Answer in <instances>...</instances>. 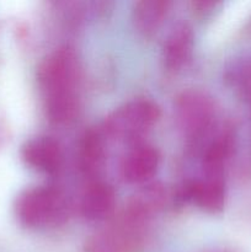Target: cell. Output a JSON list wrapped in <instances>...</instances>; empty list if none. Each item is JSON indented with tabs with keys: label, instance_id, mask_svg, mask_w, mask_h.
<instances>
[{
	"label": "cell",
	"instance_id": "obj_1",
	"mask_svg": "<svg viewBox=\"0 0 251 252\" xmlns=\"http://www.w3.org/2000/svg\"><path fill=\"white\" fill-rule=\"evenodd\" d=\"M78 58L71 49H56L44 58L38 69V81L44 94L49 120L56 123H65L75 116L78 110Z\"/></svg>",
	"mask_w": 251,
	"mask_h": 252
},
{
	"label": "cell",
	"instance_id": "obj_2",
	"mask_svg": "<svg viewBox=\"0 0 251 252\" xmlns=\"http://www.w3.org/2000/svg\"><path fill=\"white\" fill-rule=\"evenodd\" d=\"M148 219L126 208L112 223L90 236L86 252H138Z\"/></svg>",
	"mask_w": 251,
	"mask_h": 252
},
{
	"label": "cell",
	"instance_id": "obj_3",
	"mask_svg": "<svg viewBox=\"0 0 251 252\" xmlns=\"http://www.w3.org/2000/svg\"><path fill=\"white\" fill-rule=\"evenodd\" d=\"M17 217L27 226H47L62 223L66 217V202L61 191L52 187H34L19 197Z\"/></svg>",
	"mask_w": 251,
	"mask_h": 252
},
{
	"label": "cell",
	"instance_id": "obj_4",
	"mask_svg": "<svg viewBox=\"0 0 251 252\" xmlns=\"http://www.w3.org/2000/svg\"><path fill=\"white\" fill-rule=\"evenodd\" d=\"M159 108L148 100H133L113 111L105 121L103 129L110 137L135 143L147 134L159 118Z\"/></svg>",
	"mask_w": 251,
	"mask_h": 252
},
{
	"label": "cell",
	"instance_id": "obj_5",
	"mask_svg": "<svg viewBox=\"0 0 251 252\" xmlns=\"http://www.w3.org/2000/svg\"><path fill=\"white\" fill-rule=\"evenodd\" d=\"M176 117L185 134L196 139L211 127L214 118V105L203 93L186 91L176 101Z\"/></svg>",
	"mask_w": 251,
	"mask_h": 252
},
{
	"label": "cell",
	"instance_id": "obj_6",
	"mask_svg": "<svg viewBox=\"0 0 251 252\" xmlns=\"http://www.w3.org/2000/svg\"><path fill=\"white\" fill-rule=\"evenodd\" d=\"M159 165V153L148 144H134L121 165V175L128 184H143L155 174Z\"/></svg>",
	"mask_w": 251,
	"mask_h": 252
},
{
	"label": "cell",
	"instance_id": "obj_7",
	"mask_svg": "<svg viewBox=\"0 0 251 252\" xmlns=\"http://www.w3.org/2000/svg\"><path fill=\"white\" fill-rule=\"evenodd\" d=\"M22 158L30 166L47 174H54L62 165V149L58 143L48 137L30 140L22 148Z\"/></svg>",
	"mask_w": 251,
	"mask_h": 252
},
{
	"label": "cell",
	"instance_id": "obj_8",
	"mask_svg": "<svg viewBox=\"0 0 251 252\" xmlns=\"http://www.w3.org/2000/svg\"><path fill=\"white\" fill-rule=\"evenodd\" d=\"M185 194L204 211L211 213L219 212L225 202V186L223 177L206 175L203 180L188 185L185 189Z\"/></svg>",
	"mask_w": 251,
	"mask_h": 252
},
{
	"label": "cell",
	"instance_id": "obj_9",
	"mask_svg": "<svg viewBox=\"0 0 251 252\" xmlns=\"http://www.w3.org/2000/svg\"><path fill=\"white\" fill-rule=\"evenodd\" d=\"M115 203L116 197L112 187L103 182H95L83 194L80 211L88 220H103L112 214Z\"/></svg>",
	"mask_w": 251,
	"mask_h": 252
},
{
	"label": "cell",
	"instance_id": "obj_10",
	"mask_svg": "<svg viewBox=\"0 0 251 252\" xmlns=\"http://www.w3.org/2000/svg\"><path fill=\"white\" fill-rule=\"evenodd\" d=\"M192 31L186 25H180L172 30L164 44L162 59L166 69L177 70L181 68L192 51Z\"/></svg>",
	"mask_w": 251,
	"mask_h": 252
},
{
	"label": "cell",
	"instance_id": "obj_11",
	"mask_svg": "<svg viewBox=\"0 0 251 252\" xmlns=\"http://www.w3.org/2000/svg\"><path fill=\"white\" fill-rule=\"evenodd\" d=\"M170 2L166 0H142L133 7V24L137 31L150 36L157 31L169 11Z\"/></svg>",
	"mask_w": 251,
	"mask_h": 252
},
{
	"label": "cell",
	"instance_id": "obj_12",
	"mask_svg": "<svg viewBox=\"0 0 251 252\" xmlns=\"http://www.w3.org/2000/svg\"><path fill=\"white\" fill-rule=\"evenodd\" d=\"M103 160V145L101 134L96 130H89L83 138L79 153L80 167L85 174H95Z\"/></svg>",
	"mask_w": 251,
	"mask_h": 252
},
{
	"label": "cell",
	"instance_id": "obj_13",
	"mask_svg": "<svg viewBox=\"0 0 251 252\" xmlns=\"http://www.w3.org/2000/svg\"><path fill=\"white\" fill-rule=\"evenodd\" d=\"M231 145H233V142H231V135L229 133H223L220 137L211 143L208 149L206 150L203 160L206 175L221 176L225 160L230 154Z\"/></svg>",
	"mask_w": 251,
	"mask_h": 252
},
{
	"label": "cell",
	"instance_id": "obj_14",
	"mask_svg": "<svg viewBox=\"0 0 251 252\" xmlns=\"http://www.w3.org/2000/svg\"><path fill=\"white\" fill-rule=\"evenodd\" d=\"M238 85L243 97L251 103V62L246 64L239 73Z\"/></svg>",
	"mask_w": 251,
	"mask_h": 252
}]
</instances>
